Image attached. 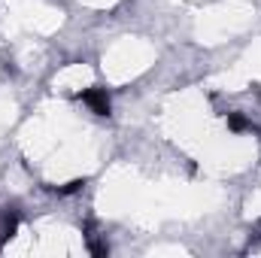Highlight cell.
Returning a JSON list of instances; mask_svg holds the SVG:
<instances>
[{
	"label": "cell",
	"mask_w": 261,
	"mask_h": 258,
	"mask_svg": "<svg viewBox=\"0 0 261 258\" xmlns=\"http://www.w3.org/2000/svg\"><path fill=\"white\" fill-rule=\"evenodd\" d=\"M82 186H85V183H82V179H70V183H67V186H58V189H55V192H58V194H73V192H79V189H82Z\"/></svg>",
	"instance_id": "3"
},
{
	"label": "cell",
	"mask_w": 261,
	"mask_h": 258,
	"mask_svg": "<svg viewBox=\"0 0 261 258\" xmlns=\"http://www.w3.org/2000/svg\"><path fill=\"white\" fill-rule=\"evenodd\" d=\"M79 97H82V100L91 107V113H97V116H110V110H113L107 88H88V91H82Z\"/></svg>",
	"instance_id": "1"
},
{
	"label": "cell",
	"mask_w": 261,
	"mask_h": 258,
	"mask_svg": "<svg viewBox=\"0 0 261 258\" xmlns=\"http://www.w3.org/2000/svg\"><path fill=\"white\" fill-rule=\"evenodd\" d=\"M228 128L231 131H246L249 128V122H246L240 113H228Z\"/></svg>",
	"instance_id": "2"
}]
</instances>
